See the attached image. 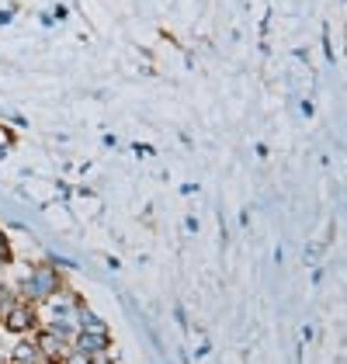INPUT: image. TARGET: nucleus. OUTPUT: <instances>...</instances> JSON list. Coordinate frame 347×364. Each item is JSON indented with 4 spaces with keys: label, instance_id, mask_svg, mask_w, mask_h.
I'll list each match as a JSON object with an SVG mask.
<instances>
[{
    "label": "nucleus",
    "instance_id": "f257e3e1",
    "mask_svg": "<svg viewBox=\"0 0 347 364\" xmlns=\"http://www.w3.org/2000/svg\"><path fill=\"white\" fill-rule=\"evenodd\" d=\"M56 291H63V281H59L56 264H38L28 278L18 284V299H25V302H31V306H35V302H49Z\"/></svg>",
    "mask_w": 347,
    "mask_h": 364
},
{
    "label": "nucleus",
    "instance_id": "f03ea898",
    "mask_svg": "<svg viewBox=\"0 0 347 364\" xmlns=\"http://www.w3.org/2000/svg\"><path fill=\"white\" fill-rule=\"evenodd\" d=\"M35 319H38V316H35V306L25 302V299H18L0 323H4V330H11V333H31V330H35Z\"/></svg>",
    "mask_w": 347,
    "mask_h": 364
},
{
    "label": "nucleus",
    "instance_id": "7ed1b4c3",
    "mask_svg": "<svg viewBox=\"0 0 347 364\" xmlns=\"http://www.w3.org/2000/svg\"><path fill=\"white\" fill-rule=\"evenodd\" d=\"M70 347L80 350L84 358H94V354L112 347V336H108V330H77V336L70 340Z\"/></svg>",
    "mask_w": 347,
    "mask_h": 364
},
{
    "label": "nucleus",
    "instance_id": "20e7f679",
    "mask_svg": "<svg viewBox=\"0 0 347 364\" xmlns=\"http://www.w3.org/2000/svg\"><path fill=\"white\" fill-rule=\"evenodd\" d=\"M35 343H38V358H46L49 364H59L70 354V340H63L53 330H42V333L35 336Z\"/></svg>",
    "mask_w": 347,
    "mask_h": 364
},
{
    "label": "nucleus",
    "instance_id": "39448f33",
    "mask_svg": "<svg viewBox=\"0 0 347 364\" xmlns=\"http://www.w3.org/2000/svg\"><path fill=\"white\" fill-rule=\"evenodd\" d=\"M73 319H77V330H108V326L97 319V312H90L84 302H77V309H73Z\"/></svg>",
    "mask_w": 347,
    "mask_h": 364
},
{
    "label": "nucleus",
    "instance_id": "423d86ee",
    "mask_svg": "<svg viewBox=\"0 0 347 364\" xmlns=\"http://www.w3.org/2000/svg\"><path fill=\"white\" fill-rule=\"evenodd\" d=\"M11 361H18V364H38L42 358H38V343L35 340H21L14 350H11Z\"/></svg>",
    "mask_w": 347,
    "mask_h": 364
},
{
    "label": "nucleus",
    "instance_id": "0eeeda50",
    "mask_svg": "<svg viewBox=\"0 0 347 364\" xmlns=\"http://www.w3.org/2000/svg\"><path fill=\"white\" fill-rule=\"evenodd\" d=\"M18 302V291L11 288V284H0V319L11 312V306Z\"/></svg>",
    "mask_w": 347,
    "mask_h": 364
},
{
    "label": "nucleus",
    "instance_id": "6e6552de",
    "mask_svg": "<svg viewBox=\"0 0 347 364\" xmlns=\"http://www.w3.org/2000/svg\"><path fill=\"white\" fill-rule=\"evenodd\" d=\"M59 364H90V358H84L80 350H73V347H70V354H66Z\"/></svg>",
    "mask_w": 347,
    "mask_h": 364
},
{
    "label": "nucleus",
    "instance_id": "1a4fd4ad",
    "mask_svg": "<svg viewBox=\"0 0 347 364\" xmlns=\"http://www.w3.org/2000/svg\"><path fill=\"white\" fill-rule=\"evenodd\" d=\"M0 264H11V247H7V236H0Z\"/></svg>",
    "mask_w": 347,
    "mask_h": 364
},
{
    "label": "nucleus",
    "instance_id": "9d476101",
    "mask_svg": "<svg viewBox=\"0 0 347 364\" xmlns=\"http://www.w3.org/2000/svg\"><path fill=\"white\" fill-rule=\"evenodd\" d=\"M90 364H115V361L108 358V350H101V354H94V358H90Z\"/></svg>",
    "mask_w": 347,
    "mask_h": 364
}]
</instances>
